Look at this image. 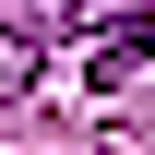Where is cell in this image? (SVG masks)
<instances>
[{"instance_id": "cell-2", "label": "cell", "mask_w": 155, "mask_h": 155, "mask_svg": "<svg viewBox=\"0 0 155 155\" xmlns=\"http://www.w3.org/2000/svg\"><path fill=\"white\" fill-rule=\"evenodd\" d=\"M24 72H36V36H0V96H24Z\"/></svg>"}, {"instance_id": "cell-1", "label": "cell", "mask_w": 155, "mask_h": 155, "mask_svg": "<svg viewBox=\"0 0 155 155\" xmlns=\"http://www.w3.org/2000/svg\"><path fill=\"white\" fill-rule=\"evenodd\" d=\"M131 60H155V12H119L107 36H96V84H119Z\"/></svg>"}]
</instances>
